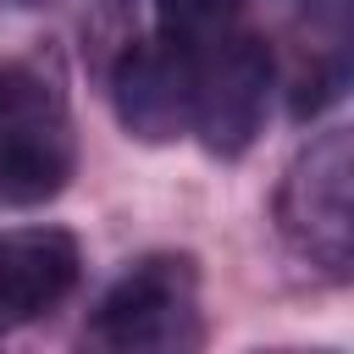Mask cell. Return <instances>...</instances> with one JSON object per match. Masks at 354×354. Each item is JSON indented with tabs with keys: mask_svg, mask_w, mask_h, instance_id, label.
Here are the masks:
<instances>
[{
	"mask_svg": "<svg viewBox=\"0 0 354 354\" xmlns=\"http://www.w3.org/2000/svg\"><path fill=\"white\" fill-rule=\"evenodd\" d=\"M205 304L188 254H144L127 266L77 332V354H199Z\"/></svg>",
	"mask_w": 354,
	"mask_h": 354,
	"instance_id": "obj_1",
	"label": "cell"
},
{
	"mask_svg": "<svg viewBox=\"0 0 354 354\" xmlns=\"http://www.w3.org/2000/svg\"><path fill=\"white\" fill-rule=\"evenodd\" d=\"M77 166L72 111L50 72L0 66V199L44 205L66 188Z\"/></svg>",
	"mask_w": 354,
	"mask_h": 354,
	"instance_id": "obj_2",
	"label": "cell"
},
{
	"mask_svg": "<svg viewBox=\"0 0 354 354\" xmlns=\"http://www.w3.org/2000/svg\"><path fill=\"white\" fill-rule=\"evenodd\" d=\"M348 183H354V144L343 127L310 138L299 149V160L288 166L282 188H277V227L293 243L299 260L321 266L326 277H348L354 266V205H348Z\"/></svg>",
	"mask_w": 354,
	"mask_h": 354,
	"instance_id": "obj_3",
	"label": "cell"
},
{
	"mask_svg": "<svg viewBox=\"0 0 354 354\" xmlns=\"http://www.w3.org/2000/svg\"><path fill=\"white\" fill-rule=\"evenodd\" d=\"M266 100H271V50L232 28L227 39H216L210 50L194 55V122L188 133H199V144L221 160H238L260 122H266Z\"/></svg>",
	"mask_w": 354,
	"mask_h": 354,
	"instance_id": "obj_4",
	"label": "cell"
},
{
	"mask_svg": "<svg viewBox=\"0 0 354 354\" xmlns=\"http://www.w3.org/2000/svg\"><path fill=\"white\" fill-rule=\"evenodd\" d=\"M116 122L144 144H171L194 122V55L171 39H127L111 66Z\"/></svg>",
	"mask_w": 354,
	"mask_h": 354,
	"instance_id": "obj_5",
	"label": "cell"
},
{
	"mask_svg": "<svg viewBox=\"0 0 354 354\" xmlns=\"http://www.w3.org/2000/svg\"><path fill=\"white\" fill-rule=\"evenodd\" d=\"M83 254L66 227H11L0 232V332L28 326L77 288Z\"/></svg>",
	"mask_w": 354,
	"mask_h": 354,
	"instance_id": "obj_6",
	"label": "cell"
},
{
	"mask_svg": "<svg viewBox=\"0 0 354 354\" xmlns=\"http://www.w3.org/2000/svg\"><path fill=\"white\" fill-rule=\"evenodd\" d=\"M238 11H243V0H155L160 39H171L188 55L210 50L216 39H227L238 28Z\"/></svg>",
	"mask_w": 354,
	"mask_h": 354,
	"instance_id": "obj_7",
	"label": "cell"
}]
</instances>
